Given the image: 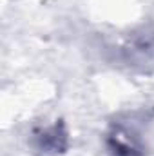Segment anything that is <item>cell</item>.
Masks as SVG:
<instances>
[{
  "label": "cell",
  "instance_id": "obj_1",
  "mask_svg": "<svg viewBox=\"0 0 154 156\" xmlns=\"http://www.w3.org/2000/svg\"><path fill=\"white\" fill-rule=\"evenodd\" d=\"M109 151L113 156H143L138 136L129 129L118 125L109 134Z\"/></svg>",
  "mask_w": 154,
  "mask_h": 156
},
{
  "label": "cell",
  "instance_id": "obj_2",
  "mask_svg": "<svg viewBox=\"0 0 154 156\" xmlns=\"http://www.w3.org/2000/svg\"><path fill=\"white\" fill-rule=\"evenodd\" d=\"M35 145L37 149L45 154H58L64 153L67 147V133L62 123H54L51 127H45L35 134Z\"/></svg>",
  "mask_w": 154,
  "mask_h": 156
}]
</instances>
